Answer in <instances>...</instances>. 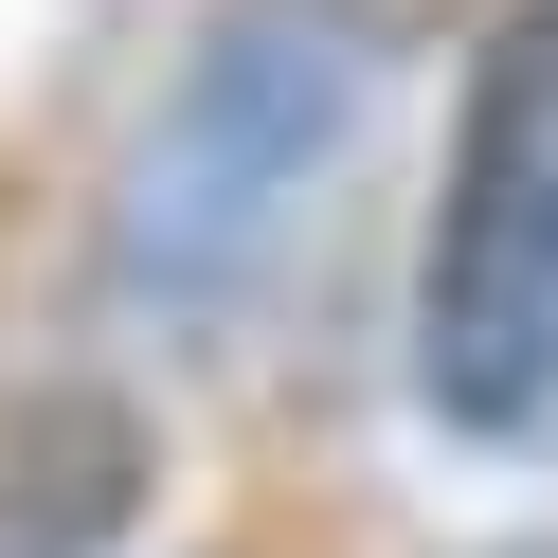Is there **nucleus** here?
Masks as SVG:
<instances>
[{
  "mask_svg": "<svg viewBox=\"0 0 558 558\" xmlns=\"http://www.w3.org/2000/svg\"><path fill=\"white\" fill-rule=\"evenodd\" d=\"M378 73H397V19L378 0H217L198 54L162 73L145 145H126V198H109V270L145 306H234L289 217L342 181V145L378 126Z\"/></svg>",
  "mask_w": 558,
  "mask_h": 558,
  "instance_id": "1",
  "label": "nucleus"
},
{
  "mask_svg": "<svg viewBox=\"0 0 558 558\" xmlns=\"http://www.w3.org/2000/svg\"><path fill=\"white\" fill-rule=\"evenodd\" d=\"M414 397L486 450H558V0L469 54L450 198L414 253Z\"/></svg>",
  "mask_w": 558,
  "mask_h": 558,
  "instance_id": "2",
  "label": "nucleus"
},
{
  "mask_svg": "<svg viewBox=\"0 0 558 558\" xmlns=\"http://www.w3.org/2000/svg\"><path fill=\"white\" fill-rule=\"evenodd\" d=\"M162 486V433L109 378H19L0 397V558H109Z\"/></svg>",
  "mask_w": 558,
  "mask_h": 558,
  "instance_id": "3",
  "label": "nucleus"
}]
</instances>
